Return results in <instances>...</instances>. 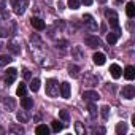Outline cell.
<instances>
[{"label":"cell","mask_w":135,"mask_h":135,"mask_svg":"<svg viewBox=\"0 0 135 135\" xmlns=\"http://www.w3.org/2000/svg\"><path fill=\"white\" fill-rule=\"evenodd\" d=\"M10 21V13L3 8H0V22H8Z\"/></svg>","instance_id":"44dd1931"},{"label":"cell","mask_w":135,"mask_h":135,"mask_svg":"<svg viewBox=\"0 0 135 135\" xmlns=\"http://www.w3.org/2000/svg\"><path fill=\"white\" fill-rule=\"evenodd\" d=\"M26 92H27V86H26V84H19V88H18L16 94H18L19 97H22V95H26Z\"/></svg>","instance_id":"f546056e"},{"label":"cell","mask_w":135,"mask_h":135,"mask_svg":"<svg viewBox=\"0 0 135 135\" xmlns=\"http://www.w3.org/2000/svg\"><path fill=\"white\" fill-rule=\"evenodd\" d=\"M72 54L76 57V59H83L84 57V54L81 52V49H80V46H75V48H72Z\"/></svg>","instance_id":"d4e9b609"},{"label":"cell","mask_w":135,"mask_h":135,"mask_svg":"<svg viewBox=\"0 0 135 135\" xmlns=\"http://www.w3.org/2000/svg\"><path fill=\"white\" fill-rule=\"evenodd\" d=\"M92 59H94V64H95V65H103L105 60H107V57H105L103 52H95V54L92 56Z\"/></svg>","instance_id":"4fadbf2b"},{"label":"cell","mask_w":135,"mask_h":135,"mask_svg":"<svg viewBox=\"0 0 135 135\" xmlns=\"http://www.w3.org/2000/svg\"><path fill=\"white\" fill-rule=\"evenodd\" d=\"M24 76H26V78H30V72H29V70H27V69H26V70H24Z\"/></svg>","instance_id":"74e56055"},{"label":"cell","mask_w":135,"mask_h":135,"mask_svg":"<svg viewBox=\"0 0 135 135\" xmlns=\"http://www.w3.org/2000/svg\"><path fill=\"white\" fill-rule=\"evenodd\" d=\"M124 78L129 80V81H132V80L135 78V69H133L132 65H127V67H126V70H124Z\"/></svg>","instance_id":"7c38bea8"},{"label":"cell","mask_w":135,"mask_h":135,"mask_svg":"<svg viewBox=\"0 0 135 135\" xmlns=\"http://www.w3.org/2000/svg\"><path fill=\"white\" fill-rule=\"evenodd\" d=\"M126 13H127L129 18H133V16H135V5H133L132 2H129V3L126 5Z\"/></svg>","instance_id":"ac0fdd59"},{"label":"cell","mask_w":135,"mask_h":135,"mask_svg":"<svg viewBox=\"0 0 135 135\" xmlns=\"http://www.w3.org/2000/svg\"><path fill=\"white\" fill-rule=\"evenodd\" d=\"M127 132V124L126 122H118V126H116V133L118 135H124Z\"/></svg>","instance_id":"d6986e66"},{"label":"cell","mask_w":135,"mask_h":135,"mask_svg":"<svg viewBox=\"0 0 135 135\" xmlns=\"http://www.w3.org/2000/svg\"><path fill=\"white\" fill-rule=\"evenodd\" d=\"M105 18L108 19V22H110V26L113 27V29H119V19H118V15H116V11H113V10H107L105 11Z\"/></svg>","instance_id":"7a4b0ae2"},{"label":"cell","mask_w":135,"mask_h":135,"mask_svg":"<svg viewBox=\"0 0 135 135\" xmlns=\"http://www.w3.org/2000/svg\"><path fill=\"white\" fill-rule=\"evenodd\" d=\"M16 2H18V0H10V3H11L13 7H15V3H16Z\"/></svg>","instance_id":"b9f144b4"},{"label":"cell","mask_w":135,"mask_h":135,"mask_svg":"<svg viewBox=\"0 0 135 135\" xmlns=\"http://www.w3.org/2000/svg\"><path fill=\"white\" fill-rule=\"evenodd\" d=\"M21 105H22V108H24V110H30V108L33 107V100H32L30 97L22 95V99H21Z\"/></svg>","instance_id":"9a60e30c"},{"label":"cell","mask_w":135,"mask_h":135,"mask_svg":"<svg viewBox=\"0 0 135 135\" xmlns=\"http://www.w3.org/2000/svg\"><path fill=\"white\" fill-rule=\"evenodd\" d=\"M16 76H18V70H16V69H8L7 73H5V84H7V86L13 84L15 80H16Z\"/></svg>","instance_id":"5b68a950"},{"label":"cell","mask_w":135,"mask_h":135,"mask_svg":"<svg viewBox=\"0 0 135 135\" xmlns=\"http://www.w3.org/2000/svg\"><path fill=\"white\" fill-rule=\"evenodd\" d=\"M59 92H60V95H62L64 99H69V97H70V84H69V83H60Z\"/></svg>","instance_id":"9c48e42d"},{"label":"cell","mask_w":135,"mask_h":135,"mask_svg":"<svg viewBox=\"0 0 135 135\" xmlns=\"http://www.w3.org/2000/svg\"><path fill=\"white\" fill-rule=\"evenodd\" d=\"M11 60H13V59H11L10 56H5V54H2V56H0V67H5V65H8Z\"/></svg>","instance_id":"603a6c76"},{"label":"cell","mask_w":135,"mask_h":135,"mask_svg":"<svg viewBox=\"0 0 135 135\" xmlns=\"http://www.w3.org/2000/svg\"><path fill=\"white\" fill-rule=\"evenodd\" d=\"M94 132H95V133H97V132H99V133H105V129H103V127H97V129H94Z\"/></svg>","instance_id":"8d00e7d4"},{"label":"cell","mask_w":135,"mask_h":135,"mask_svg":"<svg viewBox=\"0 0 135 135\" xmlns=\"http://www.w3.org/2000/svg\"><path fill=\"white\" fill-rule=\"evenodd\" d=\"M8 46H10V49H11L15 54H19V52H21V48H18V43H16L15 40H13V41H10V45H8Z\"/></svg>","instance_id":"83f0119b"},{"label":"cell","mask_w":135,"mask_h":135,"mask_svg":"<svg viewBox=\"0 0 135 135\" xmlns=\"http://www.w3.org/2000/svg\"><path fill=\"white\" fill-rule=\"evenodd\" d=\"M57 45H60V48H65V46H67V41H60V43H57Z\"/></svg>","instance_id":"f35d334b"},{"label":"cell","mask_w":135,"mask_h":135,"mask_svg":"<svg viewBox=\"0 0 135 135\" xmlns=\"http://www.w3.org/2000/svg\"><path fill=\"white\" fill-rule=\"evenodd\" d=\"M35 132H37L38 135H48V133H49V127H48L46 124H40V126H37Z\"/></svg>","instance_id":"e0dca14e"},{"label":"cell","mask_w":135,"mask_h":135,"mask_svg":"<svg viewBox=\"0 0 135 135\" xmlns=\"http://www.w3.org/2000/svg\"><path fill=\"white\" fill-rule=\"evenodd\" d=\"M15 105H16V103H15L13 99H7V100H5V107L8 108V111H11V110L15 108Z\"/></svg>","instance_id":"836d02e7"},{"label":"cell","mask_w":135,"mask_h":135,"mask_svg":"<svg viewBox=\"0 0 135 135\" xmlns=\"http://www.w3.org/2000/svg\"><path fill=\"white\" fill-rule=\"evenodd\" d=\"M3 48H5V45H3V43H2V41H0V51H2V49H3Z\"/></svg>","instance_id":"60d3db41"},{"label":"cell","mask_w":135,"mask_h":135,"mask_svg":"<svg viewBox=\"0 0 135 135\" xmlns=\"http://www.w3.org/2000/svg\"><path fill=\"white\" fill-rule=\"evenodd\" d=\"M84 83H86V86H95V84H97V78L88 73V75H86V81H84Z\"/></svg>","instance_id":"7402d4cb"},{"label":"cell","mask_w":135,"mask_h":135,"mask_svg":"<svg viewBox=\"0 0 135 135\" xmlns=\"http://www.w3.org/2000/svg\"><path fill=\"white\" fill-rule=\"evenodd\" d=\"M51 126H52V130H54V132H60V130L64 129V126H62L59 121H52V122H51Z\"/></svg>","instance_id":"4dcf8cb0"},{"label":"cell","mask_w":135,"mask_h":135,"mask_svg":"<svg viewBox=\"0 0 135 135\" xmlns=\"http://www.w3.org/2000/svg\"><path fill=\"white\" fill-rule=\"evenodd\" d=\"M69 75L72 76V78H78L80 76V69H78V67L76 65H69Z\"/></svg>","instance_id":"2e32d148"},{"label":"cell","mask_w":135,"mask_h":135,"mask_svg":"<svg viewBox=\"0 0 135 135\" xmlns=\"http://www.w3.org/2000/svg\"><path fill=\"white\" fill-rule=\"evenodd\" d=\"M46 95H49V97H57L59 95V84L52 78L46 81Z\"/></svg>","instance_id":"6da1fadb"},{"label":"cell","mask_w":135,"mask_h":135,"mask_svg":"<svg viewBox=\"0 0 135 135\" xmlns=\"http://www.w3.org/2000/svg\"><path fill=\"white\" fill-rule=\"evenodd\" d=\"M83 19H84V24H86V27H88L89 30H97V22L94 21V18H92L91 15H84Z\"/></svg>","instance_id":"ba28073f"},{"label":"cell","mask_w":135,"mask_h":135,"mask_svg":"<svg viewBox=\"0 0 135 135\" xmlns=\"http://www.w3.org/2000/svg\"><path fill=\"white\" fill-rule=\"evenodd\" d=\"M75 130H76V133H80V135H84V132H86L81 122H75Z\"/></svg>","instance_id":"d6a6232c"},{"label":"cell","mask_w":135,"mask_h":135,"mask_svg":"<svg viewBox=\"0 0 135 135\" xmlns=\"http://www.w3.org/2000/svg\"><path fill=\"white\" fill-rule=\"evenodd\" d=\"M30 89H32L33 92H37V91L40 89V80H38V78H33V80L30 81Z\"/></svg>","instance_id":"484cf974"},{"label":"cell","mask_w":135,"mask_h":135,"mask_svg":"<svg viewBox=\"0 0 135 135\" xmlns=\"http://www.w3.org/2000/svg\"><path fill=\"white\" fill-rule=\"evenodd\" d=\"M30 24H32V27L33 29H37V30H43L45 29V21L43 19H40V18H32L30 19Z\"/></svg>","instance_id":"8fae6325"},{"label":"cell","mask_w":135,"mask_h":135,"mask_svg":"<svg viewBox=\"0 0 135 135\" xmlns=\"http://www.w3.org/2000/svg\"><path fill=\"white\" fill-rule=\"evenodd\" d=\"M121 95H122L124 99H127V100H132V99L135 97V88H133L132 84H126V86L122 88V91H121Z\"/></svg>","instance_id":"3957f363"},{"label":"cell","mask_w":135,"mask_h":135,"mask_svg":"<svg viewBox=\"0 0 135 135\" xmlns=\"http://www.w3.org/2000/svg\"><path fill=\"white\" fill-rule=\"evenodd\" d=\"M83 99L88 100V102H97L100 99V95H99L97 91H84L83 92Z\"/></svg>","instance_id":"8992f818"},{"label":"cell","mask_w":135,"mask_h":135,"mask_svg":"<svg viewBox=\"0 0 135 135\" xmlns=\"http://www.w3.org/2000/svg\"><path fill=\"white\" fill-rule=\"evenodd\" d=\"M100 114H102L103 119H108V116H110V107H108V105H103V107L100 108Z\"/></svg>","instance_id":"4316f807"},{"label":"cell","mask_w":135,"mask_h":135,"mask_svg":"<svg viewBox=\"0 0 135 135\" xmlns=\"http://www.w3.org/2000/svg\"><path fill=\"white\" fill-rule=\"evenodd\" d=\"M16 119H18L19 122H27V121H29V116H27L26 111H19V113L16 114Z\"/></svg>","instance_id":"cb8c5ba5"},{"label":"cell","mask_w":135,"mask_h":135,"mask_svg":"<svg viewBox=\"0 0 135 135\" xmlns=\"http://www.w3.org/2000/svg\"><path fill=\"white\" fill-rule=\"evenodd\" d=\"M59 118H60L62 121H69V119H70V114H69V111H67V110H60V111H59Z\"/></svg>","instance_id":"f1b7e54d"},{"label":"cell","mask_w":135,"mask_h":135,"mask_svg":"<svg viewBox=\"0 0 135 135\" xmlns=\"http://www.w3.org/2000/svg\"><path fill=\"white\" fill-rule=\"evenodd\" d=\"M110 73H111V76H113L114 80H118V78H121L122 70H121V67H119L118 64H113V65L110 67Z\"/></svg>","instance_id":"30bf717a"},{"label":"cell","mask_w":135,"mask_h":135,"mask_svg":"<svg viewBox=\"0 0 135 135\" xmlns=\"http://www.w3.org/2000/svg\"><path fill=\"white\" fill-rule=\"evenodd\" d=\"M99 2H100V3H105V2H107V0H99Z\"/></svg>","instance_id":"7bdbcfd3"},{"label":"cell","mask_w":135,"mask_h":135,"mask_svg":"<svg viewBox=\"0 0 135 135\" xmlns=\"http://www.w3.org/2000/svg\"><path fill=\"white\" fill-rule=\"evenodd\" d=\"M3 3H5V0H0V8H3Z\"/></svg>","instance_id":"ab89813d"},{"label":"cell","mask_w":135,"mask_h":135,"mask_svg":"<svg viewBox=\"0 0 135 135\" xmlns=\"http://www.w3.org/2000/svg\"><path fill=\"white\" fill-rule=\"evenodd\" d=\"M89 114H91L92 118L97 116V107H95L94 103H89Z\"/></svg>","instance_id":"e575fe53"},{"label":"cell","mask_w":135,"mask_h":135,"mask_svg":"<svg viewBox=\"0 0 135 135\" xmlns=\"http://www.w3.org/2000/svg\"><path fill=\"white\" fill-rule=\"evenodd\" d=\"M29 5V0H21V2H19V0H18V2L15 3V13L16 15H22L24 11H26V7Z\"/></svg>","instance_id":"52a82bcc"},{"label":"cell","mask_w":135,"mask_h":135,"mask_svg":"<svg viewBox=\"0 0 135 135\" xmlns=\"http://www.w3.org/2000/svg\"><path fill=\"white\" fill-rule=\"evenodd\" d=\"M69 8L78 10V8H80V0H69Z\"/></svg>","instance_id":"1f68e13d"},{"label":"cell","mask_w":135,"mask_h":135,"mask_svg":"<svg viewBox=\"0 0 135 135\" xmlns=\"http://www.w3.org/2000/svg\"><path fill=\"white\" fill-rule=\"evenodd\" d=\"M84 41H86V45L89 48H99V46H102V41H100V38L97 35H89V37L84 38Z\"/></svg>","instance_id":"277c9868"},{"label":"cell","mask_w":135,"mask_h":135,"mask_svg":"<svg viewBox=\"0 0 135 135\" xmlns=\"http://www.w3.org/2000/svg\"><path fill=\"white\" fill-rule=\"evenodd\" d=\"M118 38H119V30L110 32V33L107 35V43H108V45H114V43L118 41Z\"/></svg>","instance_id":"5bb4252c"},{"label":"cell","mask_w":135,"mask_h":135,"mask_svg":"<svg viewBox=\"0 0 135 135\" xmlns=\"http://www.w3.org/2000/svg\"><path fill=\"white\" fill-rule=\"evenodd\" d=\"M92 2H94V0H80V3H84V5H92Z\"/></svg>","instance_id":"d590c367"},{"label":"cell","mask_w":135,"mask_h":135,"mask_svg":"<svg viewBox=\"0 0 135 135\" xmlns=\"http://www.w3.org/2000/svg\"><path fill=\"white\" fill-rule=\"evenodd\" d=\"M10 132L21 135V133H24V127H21V126H18V124H11V126H10Z\"/></svg>","instance_id":"ffe728a7"}]
</instances>
